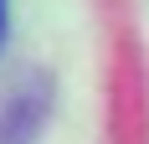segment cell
<instances>
[{
	"label": "cell",
	"instance_id": "cell-1",
	"mask_svg": "<svg viewBox=\"0 0 149 144\" xmlns=\"http://www.w3.org/2000/svg\"><path fill=\"white\" fill-rule=\"evenodd\" d=\"M0 36H5V0H0Z\"/></svg>",
	"mask_w": 149,
	"mask_h": 144
}]
</instances>
